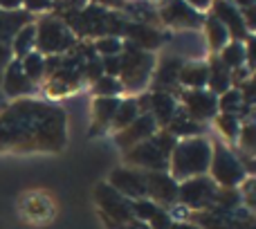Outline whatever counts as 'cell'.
<instances>
[{
  "label": "cell",
  "mask_w": 256,
  "mask_h": 229,
  "mask_svg": "<svg viewBox=\"0 0 256 229\" xmlns=\"http://www.w3.org/2000/svg\"><path fill=\"white\" fill-rule=\"evenodd\" d=\"M66 144V112L38 102H18L0 114V148L58 150Z\"/></svg>",
  "instance_id": "1"
},
{
  "label": "cell",
  "mask_w": 256,
  "mask_h": 229,
  "mask_svg": "<svg viewBox=\"0 0 256 229\" xmlns=\"http://www.w3.org/2000/svg\"><path fill=\"white\" fill-rule=\"evenodd\" d=\"M214 146L204 137H189V140H180L171 153V178L176 182H184L191 178L204 176V171L212 164Z\"/></svg>",
  "instance_id": "2"
},
{
  "label": "cell",
  "mask_w": 256,
  "mask_h": 229,
  "mask_svg": "<svg viewBox=\"0 0 256 229\" xmlns=\"http://www.w3.org/2000/svg\"><path fill=\"white\" fill-rule=\"evenodd\" d=\"M176 144H178V140L173 135H168L166 130L155 132L150 140L142 142V144L132 146L130 150H126L124 162L130 164V168H137V171H142V173L166 171Z\"/></svg>",
  "instance_id": "3"
},
{
  "label": "cell",
  "mask_w": 256,
  "mask_h": 229,
  "mask_svg": "<svg viewBox=\"0 0 256 229\" xmlns=\"http://www.w3.org/2000/svg\"><path fill=\"white\" fill-rule=\"evenodd\" d=\"M34 25H36V52L38 54L58 56V54L74 48L76 38L70 32V27L63 22V18L45 16Z\"/></svg>",
  "instance_id": "4"
},
{
  "label": "cell",
  "mask_w": 256,
  "mask_h": 229,
  "mask_svg": "<svg viewBox=\"0 0 256 229\" xmlns=\"http://www.w3.org/2000/svg\"><path fill=\"white\" fill-rule=\"evenodd\" d=\"M122 58V68H120V74H122V88L124 90H140L148 84V76L155 68V58L153 54L148 52H142L137 50L135 45L124 43V54H120Z\"/></svg>",
  "instance_id": "5"
},
{
  "label": "cell",
  "mask_w": 256,
  "mask_h": 229,
  "mask_svg": "<svg viewBox=\"0 0 256 229\" xmlns=\"http://www.w3.org/2000/svg\"><path fill=\"white\" fill-rule=\"evenodd\" d=\"M212 180L222 189H236L245 180V168L225 144H212Z\"/></svg>",
  "instance_id": "6"
},
{
  "label": "cell",
  "mask_w": 256,
  "mask_h": 229,
  "mask_svg": "<svg viewBox=\"0 0 256 229\" xmlns=\"http://www.w3.org/2000/svg\"><path fill=\"white\" fill-rule=\"evenodd\" d=\"M216 191H218V184L212 178H207V176L191 178V180H184L178 186V202L184 209H194V212L214 209Z\"/></svg>",
  "instance_id": "7"
},
{
  "label": "cell",
  "mask_w": 256,
  "mask_h": 229,
  "mask_svg": "<svg viewBox=\"0 0 256 229\" xmlns=\"http://www.w3.org/2000/svg\"><path fill=\"white\" fill-rule=\"evenodd\" d=\"M94 198H97V204H99V209H102V218L112 220V222L135 220L132 200H128L122 194H117L110 184H99L97 189H94Z\"/></svg>",
  "instance_id": "8"
},
{
  "label": "cell",
  "mask_w": 256,
  "mask_h": 229,
  "mask_svg": "<svg viewBox=\"0 0 256 229\" xmlns=\"http://www.w3.org/2000/svg\"><path fill=\"white\" fill-rule=\"evenodd\" d=\"M144 186H146V200L160 204L162 209L178 204V186L180 184L166 171L144 173Z\"/></svg>",
  "instance_id": "9"
},
{
  "label": "cell",
  "mask_w": 256,
  "mask_h": 229,
  "mask_svg": "<svg viewBox=\"0 0 256 229\" xmlns=\"http://www.w3.org/2000/svg\"><path fill=\"white\" fill-rule=\"evenodd\" d=\"M108 184L128 200H144L146 198L144 173L137 171V168H117V171L110 173Z\"/></svg>",
  "instance_id": "10"
},
{
  "label": "cell",
  "mask_w": 256,
  "mask_h": 229,
  "mask_svg": "<svg viewBox=\"0 0 256 229\" xmlns=\"http://www.w3.org/2000/svg\"><path fill=\"white\" fill-rule=\"evenodd\" d=\"M182 104L186 108V117L194 122H207L218 114V97L207 90H186L182 94Z\"/></svg>",
  "instance_id": "11"
},
{
  "label": "cell",
  "mask_w": 256,
  "mask_h": 229,
  "mask_svg": "<svg viewBox=\"0 0 256 229\" xmlns=\"http://www.w3.org/2000/svg\"><path fill=\"white\" fill-rule=\"evenodd\" d=\"M155 132H158V124H155L153 114L146 112V114H140V117H137L128 128H124V130L117 132L115 142H117V146H120V148L126 153V150H130L132 146H137V144H142V142L150 140Z\"/></svg>",
  "instance_id": "12"
},
{
  "label": "cell",
  "mask_w": 256,
  "mask_h": 229,
  "mask_svg": "<svg viewBox=\"0 0 256 229\" xmlns=\"http://www.w3.org/2000/svg\"><path fill=\"white\" fill-rule=\"evenodd\" d=\"M212 9H214L212 14L225 25V30L230 32V38H234L236 43L248 38V27H245L243 14L236 7V2H214Z\"/></svg>",
  "instance_id": "13"
},
{
  "label": "cell",
  "mask_w": 256,
  "mask_h": 229,
  "mask_svg": "<svg viewBox=\"0 0 256 229\" xmlns=\"http://www.w3.org/2000/svg\"><path fill=\"white\" fill-rule=\"evenodd\" d=\"M132 214H135V220L144 222V225H148L150 229H171V225H173L171 214L146 198L132 200Z\"/></svg>",
  "instance_id": "14"
},
{
  "label": "cell",
  "mask_w": 256,
  "mask_h": 229,
  "mask_svg": "<svg viewBox=\"0 0 256 229\" xmlns=\"http://www.w3.org/2000/svg\"><path fill=\"white\" fill-rule=\"evenodd\" d=\"M160 18L166 25L176 27H198L202 25V14H198L189 2H166L160 9Z\"/></svg>",
  "instance_id": "15"
},
{
  "label": "cell",
  "mask_w": 256,
  "mask_h": 229,
  "mask_svg": "<svg viewBox=\"0 0 256 229\" xmlns=\"http://www.w3.org/2000/svg\"><path fill=\"white\" fill-rule=\"evenodd\" d=\"M2 90L9 97H22V94H32L36 90V84H32L25 76L18 58H14L7 66V70L2 72Z\"/></svg>",
  "instance_id": "16"
},
{
  "label": "cell",
  "mask_w": 256,
  "mask_h": 229,
  "mask_svg": "<svg viewBox=\"0 0 256 229\" xmlns=\"http://www.w3.org/2000/svg\"><path fill=\"white\" fill-rule=\"evenodd\" d=\"M126 43L135 45L137 50H142V52H146V50H155L160 48V43H162V36H160V32L155 30L153 25H146V22H128L126 25Z\"/></svg>",
  "instance_id": "17"
},
{
  "label": "cell",
  "mask_w": 256,
  "mask_h": 229,
  "mask_svg": "<svg viewBox=\"0 0 256 229\" xmlns=\"http://www.w3.org/2000/svg\"><path fill=\"white\" fill-rule=\"evenodd\" d=\"M148 114H153L158 126H168L178 114V104L171 94L166 92H153L148 94Z\"/></svg>",
  "instance_id": "18"
},
{
  "label": "cell",
  "mask_w": 256,
  "mask_h": 229,
  "mask_svg": "<svg viewBox=\"0 0 256 229\" xmlns=\"http://www.w3.org/2000/svg\"><path fill=\"white\" fill-rule=\"evenodd\" d=\"M30 22L32 14H27L25 9H18V12H2L0 9V43L12 45L14 36Z\"/></svg>",
  "instance_id": "19"
},
{
  "label": "cell",
  "mask_w": 256,
  "mask_h": 229,
  "mask_svg": "<svg viewBox=\"0 0 256 229\" xmlns=\"http://www.w3.org/2000/svg\"><path fill=\"white\" fill-rule=\"evenodd\" d=\"M122 99L120 97H97L92 104V112H94V124H92V135L97 132H104V128L112 126V119H115V112L120 108Z\"/></svg>",
  "instance_id": "20"
},
{
  "label": "cell",
  "mask_w": 256,
  "mask_h": 229,
  "mask_svg": "<svg viewBox=\"0 0 256 229\" xmlns=\"http://www.w3.org/2000/svg\"><path fill=\"white\" fill-rule=\"evenodd\" d=\"M182 66H184V63H182L180 58H164V63L160 66L158 74H155V81H153L155 92H164V90H166V94H168V90H171L173 86L180 84Z\"/></svg>",
  "instance_id": "21"
},
{
  "label": "cell",
  "mask_w": 256,
  "mask_h": 229,
  "mask_svg": "<svg viewBox=\"0 0 256 229\" xmlns=\"http://www.w3.org/2000/svg\"><path fill=\"white\" fill-rule=\"evenodd\" d=\"M209 66V92L212 94H225L227 90H232V70L220 61V56H214Z\"/></svg>",
  "instance_id": "22"
},
{
  "label": "cell",
  "mask_w": 256,
  "mask_h": 229,
  "mask_svg": "<svg viewBox=\"0 0 256 229\" xmlns=\"http://www.w3.org/2000/svg\"><path fill=\"white\" fill-rule=\"evenodd\" d=\"M209 81L207 63H184L180 70V84L191 90H202Z\"/></svg>",
  "instance_id": "23"
},
{
  "label": "cell",
  "mask_w": 256,
  "mask_h": 229,
  "mask_svg": "<svg viewBox=\"0 0 256 229\" xmlns=\"http://www.w3.org/2000/svg\"><path fill=\"white\" fill-rule=\"evenodd\" d=\"M34 50H36V25L30 22V25H25L16 36H14L12 54L20 61V58H25L27 54H32Z\"/></svg>",
  "instance_id": "24"
},
{
  "label": "cell",
  "mask_w": 256,
  "mask_h": 229,
  "mask_svg": "<svg viewBox=\"0 0 256 229\" xmlns=\"http://www.w3.org/2000/svg\"><path fill=\"white\" fill-rule=\"evenodd\" d=\"M204 32H207L209 48H212L214 52H222V50L230 45V32L225 30V25H222L214 14L207 16V20H204Z\"/></svg>",
  "instance_id": "25"
},
{
  "label": "cell",
  "mask_w": 256,
  "mask_h": 229,
  "mask_svg": "<svg viewBox=\"0 0 256 229\" xmlns=\"http://www.w3.org/2000/svg\"><path fill=\"white\" fill-rule=\"evenodd\" d=\"M166 132L168 135H173L178 140V137H194V135H198V132H202V124H198V122H194V119H189L186 117V112H180L178 110L176 114V119H173L171 124L166 126Z\"/></svg>",
  "instance_id": "26"
},
{
  "label": "cell",
  "mask_w": 256,
  "mask_h": 229,
  "mask_svg": "<svg viewBox=\"0 0 256 229\" xmlns=\"http://www.w3.org/2000/svg\"><path fill=\"white\" fill-rule=\"evenodd\" d=\"M140 114L142 112H140V104H137V99H126V102H122L120 108H117L115 119H112V128H115V130H124V128L130 126Z\"/></svg>",
  "instance_id": "27"
},
{
  "label": "cell",
  "mask_w": 256,
  "mask_h": 229,
  "mask_svg": "<svg viewBox=\"0 0 256 229\" xmlns=\"http://www.w3.org/2000/svg\"><path fill=\"white\" fill-rule=\"evenodd\" d=\"M20 68L27 79H30L32 84H36V81H40L45 76V56L34 50V52L27 54L25 58H20Z\"/></svg>",
  "instance_id": "28"
},
{
  "label": "cell",
  "mask_w": 256,
  "mask_h": 229,
  "mask_svg": "<svg viewBox=\"0 0 256 229\" xmlns=\"http://www.w3.org/2000/svg\"><path fill=\"white\" fill-rule=\"evenodd\" d=\"M220 61L225 63L230 70H238L245 63V45L243 43H230L225 50L220 52Z\"/></svg>",
  "instance_id": "29"
},
{
  "label": "cell",
  "mask_w": 256,
  "mask_h": 229,
  "mask_svg": "<svg viewBox=\"0 0 256 229\" xmlns=\"http://www.w3.org/2000/svg\"><path fill=\"white\" fill-rule=\"evenodd\" d=\"M216 126L227 140H236V135H238V130H240L238 117H236V114H225V112L216 114Z\"/></svg>",
  "instance_id": "30"
},
{
  "label": "cell",
  "mask_w": 256,
  "mask_h": 229,
  "mask_svg": "<svg viewBox=\"0 0 256 229\" xmlns=\"http://www.w3.org/2000/svg\"><path fill=\"white\" fill-rule=\"evenodd\" d=\"M122 84L115 79V76H106L104 74L102 79L94 84V92H97V97H117V94L122 92Z\"/></svg>",
  "instance_id": "31"
},
{
  "label": "cell",
  "mask_w": 256,
  "mask_h": 229,
  "mask_svg": "<svg viewBox=\"0 0 256 229\" xmlns=\"http://www.w3.org/2000/svg\"><path fill=\"white\" fill-rule=\"evenodd\" d=\"M240 106H243V97H240L238 90H227V92L218 99V110H222L225 114H234Z\"/></svg>",
  "instance_id": "32"
},
{
  "label": "cell",
  "mask_w": 256,
  "mask_h": 229,
  "mask_svg": "<svg viewBox=\"0 0 256 229\" xmlns=\"http://www.w3.org/2000/svg\"><path fill=\"white\" fill-rule=\"evenodd\" d=\"M122 48H124V43H122L120 38H115V36H102V38H97V43H94V50L102 52L104 56H120Z\"/></svg>",
  "instance_id": "33"
},
{
  "label": "cell",
  "mask_w": 256,
  "mask_h": 229,
  "mask_svg": "<svg viewBox=\"0 0 256 229\" xmlns=\"http://www.w3.org/2000/svg\"><path fill=\"white\" fill-rule=\"evenodd\" d=\"M238 135H240V148H243L240 153L256 158V124L243 126V130H238Z\"/></svg>",
  "instance_id": "34"
},
{
  "label": "cell",
  "mask_w": 256,
  "mask_h": 229,
  "mask_svg": "<svg viewBox=\"0 0 256 229\" xmlns=\"http://www.w3.org/2000/svg\"><path fill=\"white\" fill-rule=\"evenodd\" d=\"M238 194H240V202H245V207L250 212H256V178L243 180V189Z\"/></svg>",
  "instance_id": "35"
},
{
  "label": "cell",
  "mask_w": 256,
  "mask_h": 229,
  "mask_svg": "<svg viewBox=\"0 0 256 229\" xmlns=\"http://www.w3.org/2000/svg\"><path fill=\"white\" fill-rule=\"evenodd\" d=\"M236 7H238L240 14H243L245 27H250V30H256V2H238Z\"/></svg>",
  "instance_id": "36"
},
{
  "label": "cell",
  "mask_w": 256,
  "mask_h": 229,
  "mask_svg": "<svg viewBox=\"0 0 256 229\" xmlns=\"http://www.w3.org/2000/svg\"><path fill=\"white\" fill-rule=\"evenodd\" d=\"M102 68H104V74H106V76H115V74H120L122 58H120V56H104Z\"/></svg>",
  "instance_id": "37"
},
{
  "label": "cell",
  "mask_w": 256,
  "mask_h": 229,
  "mask_svg": "<svg viewBox=\"0 0 256 229\" xmlns=\"http://www.w3.org/2000/svg\"><path fill=\"white\" fill-rule=\"evenodd\" d=\"M240 97H243V102H248V104L256 102V76H250V79L243 84V92H240Z\"/></svg>",
  "instance_id": "38"
},
{
  "label": "cell",
  "mask_w": 256,
  "mask_h": 229,
  "mask_svg": "<svg viewBox=\"0 0 256 229\" xmlns=\"http://www.w3.org/2000/svg\"><path fill=\"white\" fill-rule=\"evenodd\" d=\"M14 61V54H12V45H4L0 43V79H2V72L7 70V66Z\"/></svg>",
  "instance_id": "39"
},
{
  "label": "cell",
  "mask_w": 256,
  "mask_h": 229,
  "mask_svg": "<svg viewBox=\"0 0 256 229\" xmlns=\"http://www.w3.org/2000/svg\"><path fill=\"white\" fill-rule=\"evenodd\" d=\"M248 45H245V61H250L252 70H256V36H248Z\"/></svg>",
  "instance_id": "40"
},
{
  "label": "cell",
  "mask_w": 256,
  "mask_h": 229,
  "mask_svg": "<svg viewBox=\"0 0 256 229\" xmlns=\"http://www.w3.org/2000/svg\"><path fill=\"white\" fill-rule=\"evenodd\" d=\"M25 4V12L27 14H34V12H43V9H52L54 7V2H43V0H38V2H36V0H27V2H22Z\"/></svg>",
  "instance_id": "41"
},
{
  "label": "cell",
  "mask_w": 256,
  "mask_h": 229,
  "mask_svg": "<svg viewBox=\"0 0 256 229\" xmlns=\"http://www.w3.org/2000/svg\"><path fill=\"white\" fill-rule=\"evenodd\" d=\"M171 229H200L198 225H194V222H186V220H173V225H171Z\"/></svg>",
  "instance_id": "42"
},
{
  "label": "cell",
  "mask_w": 256,
  "mask_h": 229,
  "mask_svg": "<svg viewBox=\"0 0 256 229\" xmlns=\"http://www.w3.org/2000/svg\"><path fill=\"white\" fill-rule=\"evenodd\" d=\"M189 4H191V7H194L198 14H200V12H204V9H209V7H212V4H209V2H204V0H191Z\"/></svg>",
  "instance_id": "43"
}]
</instances>
